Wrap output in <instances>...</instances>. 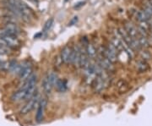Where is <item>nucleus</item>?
Returning a JSON list of instances; mask_svg holds the SVG:
<instances>
[{"label": "nucleus", "mask_w": 152, "mask_h": 126, "mask_svg": "<svg viewBox=\"0 0 152 126\" xmlns=\"http://www.w3.org/2000/svg\"><path fill=\"white\" fill-rule=\"evenodd\" d=\"M6 8L12 11L23 21L29 23L35 18V14L32 10L22 0H7Z\"/></svg>", "instance_id": "1"}, {"label": "nucleus", "mask_w": 152, "mask_h": 126, "mask_svg": "<svg viewBox=\"0 0 152 126\" xmlns=\"http://www.w3.org/2000/svg\"><path fill=\"white\" fill-rule=\"evenodd\" d=\"M40 95L37 93L35 96H33L30 100H28L26 103L20 109V114L22 115H26L28 114L29 113H31L36 107H37L38 103L40 101Z\"/></svg>", "instance_id": "2"}, {"label": "nucleus", "mask_w": 152, "mask_h": 126, "mask_svg": "<svg viewBox=\"0 0 152 126\" xmlns=\"http://www.w3.org/2000/svg\"><path fill=\"white\" fill-rule=\"evenodd\" d=\"M20 73H19L18 76H19L20 81L22 82L32 75L33 69L31 63L27 60L20 63Z\"/></svg>", "instance_id": "3"}, {"label": "nucleus", "mask_w": 152, "mask_h": 126, "mask_svg": "<svg viewBox=\"0 0 152 126\" xmlns=\"http://www.w3.org/2000/svg\"><path fill=\"white\" fill-rule=\"evenodd\" d=\"M48 99L46 97L43 98H40V101L37 104V110L36 112V116H35V119L37 123H41L42 121L43 120L44 114H45V110L46 108L48 106Z\"/></svg>", "instance_id": "4"}, {"label": "nucleus", "mask_w": 152, "mask_h": 126, "mask_svg": "<svg viewBox=\"0 0 152 126\" xmlns=\"http://www.w3.org/2000/svg\"><path fill=\"white\" fill-rule=\"evenodd\" d=\"M96 62L99 64V65L101 66L104 70H106L108 73H111L114 70V65L113 64L112 62L106 59L104 56H102V55H97L96 56Z\"/></svg>", "instance_id": "5"}, {"label": "nucleus", "mask_w": 152, "mask_h": 126, "mask_svg": "<svg viewBox=\"0 0 152 126\" xmlns=\"http://www.w3.org/2000/svg\"><path fill=\"white\" fill-rule=\"evenodd\" d=\"M37 75L33 72V74L31 76L28 77L26 81H22L19 89L27 90V89H30V88L35 87V86H37Z\"/></svg>", "instance_id": "6"}, {"label": "nucleus", "mask_w": 152, "mask_h": 126, "mask_svg": "<svg viewBox=\"0 0 152 126\" xmlns=\"http://www.w3.org/2000/svg\"><path fill=\"white\" fill-rule=\"evenodd\" d=\"M108 82H107L106 81H104L102 78L99 76L96 77V79L94 80V81L92 83L94 92H96V93L102 92L108 86Z\"/></svg>", "instance_id": "7"}, {"label": "nucleus", "mask_w": 152, "mask_h": 126, "mask_svg": "<svg viewBox=\"0 0 152 126\" xmlns=\"http://www.w3.org/2000/svg\"><path fill=\"white\" fill-rule=\"evenodd\" d=\"M4 28L10 34L15 36V37H18V36L21 35V33L23 32L21 28L17 24H15V22H6Z\"/></svg>", "instance_id": "8"}, {"label": "nucleus", "mask_w": 152, "mask_h": 126, "mask_svg": "<svg viewBox=\"0 0 152 126\" xmlns=\"http://www.w3.org/2000/svg\"><path fill=\"white\" fill-rule=\"evenodd\" d=\"M80 47L75 46L72 51L70 64L74 65L75 68H80Z\"/></svg>", "instance_id": "9"}, {"label": "nucleus", "mask_w": 152, "mask_h": 126, "mask_svg": "<svg viewBox=\"0 0 152 126\" xmlns=\"http://www.w3.org/2000/svg\"><path fill=\"white\" fill-rule=\"evenodd\" d=\"M72 51L73 48H70L69 46H65L62 51H61V54H60V59L61 62L65 64H70L71 55H72Z\"/></svg>", "instance_id": "10"}, {"label": "nucleus", "mask_w": 152, "mask_h": 126, "mask_svg": "<svg viewBox=\"0 0 152 126\" xmlns=\"http://www.w3.org/2000/svg\"><path fill=\"white\" fill-rule=\"evenodd\" d=\"M26 100V90H21L18 89L16 92L11 95L10 101L13 103H20L22 101Z\"/></svg>", "instance_id": "11"}, {"label": "nucleus", "mask_w": 152, "mask_h": 126, "mask_svg": "<svg viewBox=\"0 0 152 126\" xmlns=\"http://www.w3.org/2000/svg\"><path fill=\"white\" fill-rule=\"evenodd\" d=\"M124 29L126 30V32H128V34L129 35L131 38H138V29L133 23H131L129 21L126 22Z\"/></svg>", "instance_id": "12"}, {"label": "nucleus", "mask_w": 152, "mask_h": 126, "mask_svg": "<svg viewBox=\"0 0 152 126\" xmlns=\"http://www.w3.org/2000/svg\"><path fill=\"white\" fill-rule=\"evenodd\" d=\"M85 49H86V53L87 56L90 59H94L96 58L97 56V50L95 48V46L92 43H88L86 45L85 47Z\"/></svg>", "instance_id": "13"}, {"label": "nucleus", "mask_w": 152, "mask_h": 126, "mask_svg": "<svg viewBox=\"0 0 152 126\" xmlns=\"http://www.w3.org/2000/svg\"><path fill=\"white\" fill-rule=\"evenodd\" d=\"M42 90H43V92L46 94L51 93V92H52V90H53V86H52V84L49 81L48 78L47 76V75L44 76L43 80H42Z\"/></svg>", "instance_id": "14"}, {"label": "nucleus", "mask_w": 152, "mask_h": 126, "mask_svg": "<svg viewBox=\"0 0 152 126\" xmlns=\"http://www.w3.org/2000/svg\"><path fill=\"white\" fill-rule=\"evenodd\" d=\"M150 69V66L146 61L140 60L136 63V70L139 73H145Z\"/></svg>", "instance_id": "15"}, {"label": "nucleus", "mask_w": 152, "mask_h": 126, "mask_svg": "<svg viewBox=\"0 0 152 126\" xmlns=\"http://www.w3.org/2000/svg\"><path fill=\"white\" fill-rule=\"evenodd\" d=\"M55 86L59 92H64L68 90V83L64 79H58Z\"/></svg>", "instance_id": "16"}, {"label": "nucleus", "mask_w": 152, "mask_h": 126, "mask_svg": "<svg viewBox=\"0 0 152 126\" xmlns=\"http://www.w3.org/2000/svg\"><path fill=\"white\" fill-rule=\"evenodd\" d=\"M136 20L140 23L141 22H149L150 21V19L146 15V13L145 12V10H138L136 12Z\"/></svg>", "instance_id": "17"}, {"label": "nucleus", "mask_w": 152, "mask_h": 126, "mask_svg": "<svg viewBox=\"0 0 152 126\" xmlns=\"http://www.w3.org/2000/svg\"><path fill=\"white\" fill-rule=\"evenodd\" d=\"M47 76H48V78L50 83L52 84V86L54 87L55 85H56V83H57V81H58V80L59 79V78H58V74H57L55 71H50L47 74Z\"/></svg>", "instance_id": "18"}, {"label": "nucleus", "mask_w": 152, "mask_h": 126, "mask_svg": "<svg viewBox=\"0 0 152 126\" xmlns=\"http://www.w3.org/2000/svg\"><path fill=\"white\" fill-rule=\"evenodd\" d=\"M138 40L141 48H146L149 47V39L146 36H142V35H138Z\"/></svg>", "instance_id": "19"}, {"label": "nucleus", "mask_w": 152, "mask_h": 126, "mask_svg": "<svg viewBox=\"0 0 152 126\" xmlns=\"http://www.w3.org/2000/svg\"><path fill=\"white\" fill-rule=\"evenodd\" d=\"M129 85H128V83L125 81L124 80H119L118 83H117V87L118 89V91L121 92H126L127 90H128V86Z\"/></svg>", "instance_id": "20"}, {"label": "nucleus", "mask_w": 152, "mask_h": 126, "mask_svg": "<svg viewBox=\"0 0 152 126\" xmlns=\"http://www.w3.org/2000/svg\"><path fill=\"white\" fill-rule=\"evenodd\" d=\"M11 67V61L0 62V72H10Z\"/></svg>", "instance_id": "21"}, {"label": "nucleus", "mask_w": 152, "mask_h": 126, "mask_svg": "<svg viewBox=\"0 0 152 126\" xmlns=\"http://www.w3.org/2000/svg\"><path fill=\"white\" fill-rule=\"evenodd\" d=\"M53 19H50L48 21H47L42 29V33H47L49 32V30L53 26Z\"/></svg>", "instance_id": "22"}, {"label": "nucleus", "mask_w": 152, "mask_h": 126, "mask_svg": "<svg viewBox=\"0 0 152 126\" xmlns=\"http://www.w3.org/2000/svg\"><path fill=\"white\" fill-rule=\"evenodd\" d=\"M140 58H141V60L144 61H146L149 60L151 58V53L148 52V51H145V50H144V51H140Z\"/></svg>", "instance_id": "23"}, {"label": "nucleus", "mask_w": 152, "mask_h": 126, "mask_svg": "<svg viewBox=\"0 0 152 126\" xmlns=\"http://www.w3.org/2000/svg\"><path fill=\"white\" fill-rule=\"evenodd\" d=\"M12 51H13V50L11 49V48H6V47H2V46H0V54L1 55L5 56V55L11 54V53H12Z\"/></svg>", "instance_id": "24"}, {"label": "nucleus", "mask_w": 152, "mask_h": 126, "mask_svg": "<svg viewBox=\"0 0 152 126\" xmlns=\"http://www.w3.org/2000/svg\"><path fill=\"white\" fill-rule=\"evenodd\" d=\"M78 21V17L77 16H75L72 20L70 21V22L69 23V26H73L74 24H75L76 22Z\"/></svg>", "instance_id": "25"}, {"label": "nucleus", "mask_w": 152, "mask_h": 126, "mask_svg": "<svg viewBox=\"0 0 152 126\" xmlns=\"http://www.w3.org/2000/svg\"><path fill=\"white\" fill-rule=\"evenodd\" d=\"M86 4V2H80V3H78V4H76L74 6V8L75 9H79V8H80L82 6Z\"/></svg>", "instance_id": "26"}, {"label": "nucleus", "mask_w": 152, "mask_h": 126, "mask_svg": "<svg viewBox=\"0 0 152 126\" xmlns=\"http://www.w3.org/2000/svg\"><path fill=\"white\" fill-rule=\"evenodd\" d=\"M146 6H148V7L152 10V0H149V1L147 2Z\"/></svg>", "instance_id": "27"}, {"label": "nucleus", "mask_w": 152, "mask_h": 126, "mask_svg": "<svg viewBox=\"0 0 152 126\" xmlns=\"http://www.w3.org/2000/svg\"><path fill=\"white\" fill-rule=\"evenodd\" d=\"M4 55H1L0 54V62H3V61H4Z\"/></svg>", "instance_id": "28"}, {"label": "nucleus", "mask_w": 152, "mask_h": 126, "mask_svg": "<svg viewBox=\"0 0 152 126\" xmlns=\"http://www.w3.org/2000/svg\"><path fill=\"white\" fill-rule=\"evenodd\" d=\"M28 1H30V2H31V3H34V4H38V0H28Z\"/></svg>", "instance_id": "29"}]
</instances>
